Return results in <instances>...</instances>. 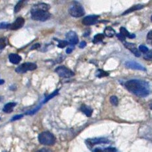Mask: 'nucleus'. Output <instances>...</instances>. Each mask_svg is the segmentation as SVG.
Masks as SVG:
<instances>
[{
    "mask_svg": "<svg viewBox=\"0 0 152 152\" xmlns=\"http://www.w3.org/2000/svg\"><path fill=\"white\" fill-rule=\"evenodd\" d=\"M128 91L139 97H146L150 94V86L146 81L140 80H130L125 83Z\"/></svg>",
    "mask_w": 152,
    "mask_h": 152,
    "instance_id": "obj_1",
    "label": "nucleus"
},
{
    "mask_svg": "<svg viewBox=\"0 0 152 152\" xmlns=\"http://www.w3.org/2000/svg\"><path fill=\"white\" fill-rule=\"evenodd\" d=\"M40 143L45 145H52L56 142V137L49 132H43L38 136Z\"/></svg>",
    "mask_w": 152,
    "mask_h": 152,
    "instance_id": "obj_2",
    "label": "nucleus"
},
{
    "mask_svg": "<svg viewBox=\"0 0 152 152\" xmlns=\"http://www.w3.org/2000/svg\"><path fill=\"white\" fill-rule=\"evenodd\" d=\"M69 13L74 18H80L85 15V10L79 3L74 2L69 9Z\"/></svg>",
    "mask_w": 152,
    "mask_h": 152,
    "instance_id": "obj_3",
    "label": "nucleus"
},
{
    "mask_svg": "<svg viewBox=\"0 0 152 152\" xmlns=\"http://www.w3.org/2000/svg\"><path fill=\"white\" fill-rule=\"evenodd\" d=\"M30 13L31 18L35 21H45L51 17L50 13L45 11H30Z\"/></svg>",
    "mask_w": 152,
    "mask_h": 152,
    "instance_id": "obj_4",
    "label": "nucleus"
},
{
    "mask_svg": "<svg viewBox=\"0 0 152 152\" xmlns=\"http://www.w3.org/2000/svg\"><path fill=\"white\" fill-rule=\"evenodd\" d=\"M55 72H56L60 77L62 78H71L75 75L72 70H71L70 69H69L67 67H66L64 66H60L58 67H57L56 70H55Z\"/></svg>",
    "mask_w": 152,
    "mask_h": 152,
    "instance_id": "obj_5",
    "label": "nucleus"
},
{
    "mask_svg": "<svg viewBox=\"0 0 152 152\" xmlns=\"http://www.w3.org/2000/svg\"><path fill=\"white\" fill-rule=\"evenodd\" d=\"M37 64L32 63H25L22 64L21 65L18 66L17 68L16 69V71L18 73H24L27 71H29V70H34L37 69Z\"/></svg>",
    "mask_w": 152,
    "mask_h": 152,
    "instance_id": "obj_6",
    "label": "nucleus"
},
{
    "mask_svg": "<svg viewBox=\"0 0 152 152\" xmlns=\"http://www.w3.org/2000/svg\"><path fill=\"white\" fill-rule=\"evenodd\" d=\"M69 43L71 45H76L79 42V39L76 32L74 31H69L66 35Z\"/></svg>",
    "mask_w": 152,
    "mask_h": 152,
    "instance_id": "obj_7",
    "label": "nucleus"
},
{
    "mask_svg": "<svg viewBox=\"0 0 152 152\" xmlns=\"http://www.w3.org/2000/svg\"><path fill=\"white\" fill-rule=\"evenodd\" d=\"M99 18L98 15H89L85 17L82 21V23L85 25H91L95 24Z\"/></svg>",
    "mask_w": 152,
    "mask_h": 152,
    "instance_id": "obj_8",
    "label": "nucleus"
},
{
    "mask_svg": "<svg viewBox=\"0 0 152 152\" xmlns=\"http://www.w3.org/2000/svg\"><path fill=\"white\" fill-rule=\"evenodd\" d=\"M24 19L23 18H18L14 23L11 24L9 29L12 30H17L23 26L24 24Z\"/></svg>",
    "mask_w": 152,
    "mask_h": 152,
    "instance_id": "obj_9",
    "label": "nucleus"
},
{
    "mask_svg": "<svg viewBox=\"0 0 152 152\" xmlns=\"http://www.w3.org/2000/svg\"><path fill=\"white\" fill-rule=\"evenodd\" d=\"M126 66L129 69H134V70H146L145 67L141 65L140 63H136L135 61H127L126 63Z\"/></svg>",
    "mask_w": 152,
    "mask_h": 152,
    "instance_id": "obj_10",
    "label": "nucleus"
},
{
    "mask_svg": "<svg viewBox=\"0 0 152 152\" xmlns=\"http://www.w3.org/2000/svg\"><path fill=\"white\" fill-rule=\"evenodd\" d=\"M86 142L89 145L93 146L97 144H100V143H108L109 142V141L106 138H104V137H101V138L89 139Z\"/></svg>",
    "mask_w": 152,
    "mask_h": 152,
    "instance_id": "obj_11",
    "label": "nucleus"
},
{
    "mask_svg": "<svg viewBox=\"0 0 152 152\" xmlns=\"http://www.w3.org/2000/svg\"><path fill=\"white\" fill-rule=\"evenodd\" d=\"M124 45L125 46L126 49H128V50H130V51L133 53V54L136 56V57H140V53L139 52V50H138L136 48V46L135 44L130 43H126V42H124Z\"/></svg>",
    "mask_w": 152,
    "mask_h": 152,
    "instance_id": "obj_12",
    "label": "nucleus"
},
{
    "mask_svg": "<svg viewBox=\"0 0 152 152\" xmlns=\"http://www.w3.org/2000/svg\"><path fill=\"white\" fill-rule=\"evenodd\" d=\"M50 8V6L48 4H45V3H40V4L33 5L31 11H45V12H48Z\"/></svg>",
    "mask_w": 152,
    "mask_h": 152,
    "instance_id": "obj_13",
    "label": "nucleus"
},
{
    "mask_svg": "<svg viewBox=\"0 0 152 152\" xmlns=\"http://www.w3.org/2000/svg\"><path fill=\"white\" fill-rule=\"evenodd\" d=\"M9 61L12 63L14 64H17L21 62V57L17 54H14V53H12V54L9 55Z\"/></svg>",
    "mask_w": 152,
    "mask_h": 152,
    "instance_id": "obj_14",
    "label": "nucleus"
},
{
    "mask_svg": "<svg viewBox=\"0 0 152 152\" xmlns=\"http://www.w3.org/2000/svg\"><path fill=\"white\" fill-rule=\"evenodd\" d=\"M16 106V103L15 102H9L5 104L3 108V111L5 113H11L13 111V109Z\"/></svg>",
    "mask_w": 152,
    "mask_h": 152,
    "instance_id": "obj_15",
    "label": "nucleus"
},
{
    "mask_svg": "<svg viewBox=\"0 0 152 152\" xmlns=\"http://www.w3.org/2000/svg\"><path fill=\"white\" fill-rule=\"evenodd\" d=\"M80 109H81V110L84 112L87 117H90L91 115H92L93 110L91 109L89 106L84 104L81 106V108Z\"/></svg>",
    "mask_w": 152,
    "mask_h": 152,
    "instance_id": "obj_16",
    "label": "nucleus"
},
{
    "mask_svg": "<svg viewBox=\"0 0 152 152\" xmlns=\"http://www.w3.org/2000/svg\"><path fill=\"white\" fill-rule=\"evenodd\" d=\"M120 34L122 35L124 37H129L130 39H134L135 37H136L134 34H130V33L128 31V30L124 27H121L120 29Z\"/></svg>",
    "mask_w": 152,
    "mask_h": 152,
    "instance_id": "obj_17",
    "label": "nucleus"
},
{
    "mask_svg": "<svg viewBox=\"0 0 152 152\" xmlns=\"http://www.w3.org/2000/svg\"><path fill=\"white\" fill-rule=\"evenodd\" d=\"M104 33L108 37H112L115 34V31L111 27H107L104 29Z\"/></svg>",
    "mask_w": 152,
    "mask_h": 152,
    "instance_id": "obj_18",
    "label": "nucleus"
},
{
    "mask_svg": "<svg viewBox=\"0 0 152 152\" xmlns=\"http://www.w3.org/2000/svg\"><path fill=\"white\" fill-rule=\"evenodd\" d=\"M143 7V6L142 5H134L133 7H132L131 8H130L129 10H128L126 11V12H124L123 13V15H125V14H128V13H131L132 12H135V11H137V10H141L142 9V8Z\"/></svg>",
    "mask_w": 152,
    "mask_h": 152,
    "instance_id": "obj_19",
    "label": "nucleus"
},
{
    "mask_svg": "<svg viewBox=\"0 0 152 152\" xmlns=\"http://www.w3.org/2000/svg\"><path fill=\"white\" fill-rule=\"evenodd\" d=\"M24 4H25V1H24V0L19 1L15 7V9H14L15 13H18L19 11H21L22 8L24 6Z\"/></svg>",
    "mask_w": 152,
    "mask_h": 152,
    "instance_id": "obj_20",
    "label": "nucleus"
},
{
    "mask_svg": "<svg viewBox=\"0 0 152 152\" xmlns=\"http://www.w3.org/2000/svg\"><path fill=\"white\" fill-rule=\"evenodd\" d=\"M94 152H117V150L115 148H107L102 150L100 148H96Z\"/></svg>",
    "mask_w": 152,
    "mask_h": 152,
    "instance_id": "obj_21",
    "label": "nucleus"
},
{
    "mask_svg": "<svg viewBox=\"0 0 152 152\" xmlns=\"http://www.w3.org/2000/svg\"><path fill=\"white\" fill-rule=\"evenodd\" d=\"M104 37V36L103 34H97L94 37L93 42L94 43H99L103 40V39Z\"/></svg>",
    "mask_w": 152,
    "mask_h": 152,
    "instance_id": "obj_22",
    "label": "nucleus"
},
{
    "mask_svg": "<svg viewBox=\"0 0 152 152\" xmlns=\"http://www.w3.org/2000/svg\"><path fill=\"white\" fill-rule=\"evenodd\" d=\"M58 92H59V90H56V91H55L53 93H52L51 94H50L49 96H47L45 99V100H44V102H43V103H46V102H48V100H50V99H52V98H54L55 96H56L58 94Z\"/></svg>",
    "mask_w": 152,
    "mask_h": 152,
    "instance_id": "obj_23",
    "label": "nucleus"
},
{
    "mask_svg": "<svg viewBox=\"0 0 152 152\" xmlns=\"http://www.w3.org/2000/svg\"><path fill=\"white\" fill-rule=\"evenodd\" d=\"M109 75V74L105 71H104V70H101V69H99L98 70L97 73V76L98 77H107V76Z\"/></svg>",
    "mask_w": 152,
    "mask_h": 152,
    "instance_id": "obj_24",
    "label": "nucleus"
},
{
    "mask_svg": "<svg viewBox=\"0 0 152 152\" xmlns=\"http://www.w3.org/2000/svg\"><path fill=\"white\" fill-rule=\"evenodd\" d=\"M110 102H111L112 104H113L114 106H117L118 104V98L117 96H112L111 97H110Z\"/></svg>",
    "mask_w": 152,
    "mask_h": 152,
    "instance_id": "obj_25",
    "label": "nucleus"
},
{
    "mask_svg": "<svg viewBox=\"0 0 152 152\" xmlns=\"http://www.w3.org/2000/svg\"><path fill=\"white\" fill-rule=\"evenodd\" d=\"M143 57L146 60H152V50H148V52L145 53Z\"/></svg>",
    "mask_w": 152,
    "mask_h": 152,
    "instance_id": "obj_26",
    "label": "nucleus"
},
{
    "mask_svg": "<svg viewBox=\"0 0 152 152\" xmlns=\"http://www.w3.org/2000/svg\"><path fill=\"white\" fill-rule=\"evenodd\" d=\"M6 47V41L4 38H0V50L4 49Z\"/></svg>",
    "mask_w": 152,
    "mask_h": 152,
    "instance_id": "obj_27",
    "label": "nucleus"
},
{
    "mask_svg": "<svg viewBox=\"0 0 152 152\" xmlns=\"http://www.w3.org/2000/svg\"><path fill=\"white\" fill-rule=\"evenodd\" d=\"M68 45V41H60L58 45V47L62 49V48H64L65 47H66Z\"/></svg>",
    "mask_w": 152,
    "mask_h": 152,
    "instance_id": "obj_28",
    "label": "nucleus"
},
{
    "mask_svg": "<svg viewBox=\"0 0 152 152\" xmlns=\"http://www.w3.org/2000/svg\"><path fill=\"white\" fill-rule=\"evenodd\" d=\"M11 24H9L5 22H3V23H0V29H7V28L10 27Z\"/></svg>",
    "mask_w": 152,
    "mask_h": 152,
    "instance_id": "obj_29",
    "label": "nucleus"
},
{
    "mask_svg": "<svg viewBox=\"0 0 152 152\" xmlns=\"http://www.w3.org/2000/svg\"><path fill=\"white\" fill-rule=\"evenodd\" d=\"M139 50H140V52L143 53H146L147 52H148V50H149L148 49V47H146L144 45H140L139 47Z\"/></svg>",
    "mask_w": 152,
    "mask_h": 152,
    "instance_id": "obj_30",
    "label": "nucleus"
},
{
    "mask_svg": "<svg viewBox=\"0 0 152 152\" xmlns=\"http://www.w3.org/2000/svg\"><path fill=\"white\" fill-rule=\"evenodd\" d=\"M40 106H38V107H37V108H35V109H34V110H31V111H29V112H27L26 113V114H30V115H32V114H34L35 113H36V112H37L38 110L40 109Z\"/></svg>",
    "mask_w": 152,
    "mask_h": 152,
    "instance_id": "obj_31",
    "label": "nucleus"
},
{
    "mask_svg": "<svg viewBox=\"0 0 152 152\" xmlns=\"http://www.w3.org/2000/svg\"><path fill=\"white\" fill-rule=\"evenodd\" d=\"M117 37H118V39H119V40H120L121 41L125 42L126 37H124L122 35H121L120 33H119V34H117Z\"/></svg>",
    "mask_w": 152,
    "mask_h": 152,
    "instance_id": "obj_32",
    "label": "nucleus"
},
{
    "mask_svg": "<svg viewBox=\"0 0 152 152\" xmlns=\"http://www.w3.org/2000/svg\"><path fill=\"white\" fill-rule=\"evenodd\" d=\"M23 115H22V114L16 115V116H15L14 117L12 118V121H15V120H19V119H21V118H23Z\"/></svg>",
    "mask_w": 152,
    "mask_h": 152,
    "instance_id": "obj_33",
    "label": "nucleus"
},
{
    "mask_svg": "<svg viewBox=\"0 0 152 152\" xmlns=\"http://www.w3.org/2000/svg\"><path fill=\"white\" fill-rule=\"evenodd\" d=\"M37 152H52V151L49 149H46V148H43L40 149V150H38Z\"/></svg>",
    "mask_w": 152,
    "mask_h": 152,
    "instance_id": "obj_34",
    "label": "nucleus"
},
{
    "mask_svg": "<svg viewBox=\"0 0 152 152\" xmlns=\"http://www.w3.org/2000/svg\"><path fill=\"white\" fill-rule=\"evenodd\" d=\"M85 46H86V42L85 41H82L79 44V47L81 48V49L82 48H84Z\"/></svg>",
    "mask_w": 152,
    "mask_h": 152,
    "instance_id": "obj_35",
    "label": "nucleus"
},
{
    "mask_svg": "<svg viewBox=\"0 0 152 152\" xmlns=\"http://www.w3.org/2000/svg\"><path fill=\"white\" fill-rule=\"evenodd\" d=\"M40 44H36V45H33V46L31 47V50L38 49V48L40 47Z\"/></svg>",
    "mask_w": 152,
    "mask_h": 152,
    "instance_id": "obj_36",
    "label": "nucleus"
},
{
    "mask_svg": "<svg viewBox=\"0 0 152 152\" xmlns=\"http://www.w3.org/2000/svg\"><path fill=\"white\" fill-rule=\"evenodd\" d=\"M147 38L148 39H152V30L150 31L148 33Z\"/></svg>",
    "mask_w": 152,
    "mask_h": 152,
    "instance_id": "obj_37",
    "label": "nucleus"
},
{
    "mask_svg": "<svg viewBox=\"0 0 152 152\" xmlns=\"http://www.w3.org/2000/svg\"><path fill=\"white\" fill-rule=\"evenodd\" d=\"M72 50H73V49H71V48H68L67 50H66V53H68V54H70V53L72 52Z\"/></svg>",
    "mask_w": 152,
    "mask_h": 152,
    "instance_id": "obj_38",
    "label": "nucleus"
},
{
    "mask_svg": "<svg viewBox=\"0 0 152 152\" xmlns=\"http://www.w3.org/2000/svg\"><path fill=\"white\" fill-rule=\"evenodd\" d=\"M4 83H5V81H4V80H1V79H0V85H1V84H4Z\"/></svg>",
    "mask_w": 152,
    "mask_h": 152,
    "instance_id": "obj_39",
    "label": "nucleus"
},
{
    "mask_svg": "<svg viewBox=\"0 0 152 152\" xmlns=\"http://www.w3.org/2000/svg\"><path fill=\"white\" fill-rule=\"evenodd\" d=\"M150 108L152 110V101H151V102L150 103Z\"/></svg>",
    "mask_w": 152,
    "mask_h": 152,
    "instance_id": "obj_40",
    "label": "nucleus"
},
{
    "mask_svg": "<svg viewBox=\"0 0 152 152\" xmlns=\"http://www.w3.org/2000/svg\"><path fill=\"white\" fill-rule=\"evenodd\" d=\"M3 100V97H1V96H0V102H1V101Z\"/></svg>",
    "mask_w": 152,
    "mask_h": 152,
    "instance_id": "obj_41",
    "label": "nucleus"
},
{
    "mask_svg": "<svg viewBox=\"0 0 152 152\" xmlns=\"http://www.w3.org/2000/svg\"><path fill=\"white\" fill-rule=\"evenodd\" d=\"M151 21H152V15H151Z\"/></svg>",
    "mask_w": 152,
    "mask_h": 152,
    "instance_id": "obj_42",
    "label": "nucleus"
},
{
    "mask_svg": "<svg viewBox=\"0 0 152 152\" xmlns=\"http://www.w3.org/2000/svg\"><path fill=\"white\" fill-rule=\"evenodd\" d=\"M1 51H2V50H0V53H1Z\"/></svg>",
    "mask_w": 152,
    "mask_h": 152,
    "instance_id": "obj_43",
    "label": "nucleus"
},
{
    "mask_svg": "<svg viewBox=\"0 0 152 152\" xmlns=\"http://www.w3.org/2000/svg\"><path fill=\"white\" fill-rule=\"evenodd\" d=\"M151 45H152V42H151Z\"/></svg>",
    "mask_w": 152,
    "mask_h": 152,
    "instance_id": "obj_44",
    "label": "nucleus"
}]
</instances>
